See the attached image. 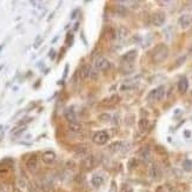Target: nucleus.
<instances>
[{"instance_id": "1", "label": "nucleus", "mask_w": 192, "mask_h": 192, "mask_svg": "<svg viewBox=\"0 0 192 192\" xmlns=\"http://www.w3.org/2000/svg\"><path fill=\"white\" fill-rule=\"evenodd\" d=\"M169 55V47L165 45V44H159L157 45L153 50H152V53H151V57H152V60L153 63H163Z\"/></svg>"}, {"instance_id": "2", "label": "nucleus", "mask_w": 192, "mask_h": 192, "mask_svg": "<svg viewBox=\"0 0 192 192\" xmlns=\"http://www.w3.org/2000/svg\"><path fill=\"white\" fill-rule=\"evenodd\" d=\"M93 143L97 145H104L105 143H107L108 140V134H107L106 131H98L93 134Z\"/></svg>"}, {"instance_id": "3", "label": "nucleus", "mask_w": 192, "mask_h": 192, "mask_svg": "<svg viewBox=\"0 0 192 192\" xmlns=\"http://www.w3.org/2000/svg\"><path fill=\"white\" fill-rule=\"evenodd\" d=\"M97 164H98V160H97L96 156H86L81 161V166H83L84 170H91L96 166Z\"/></svg>"}, {"instance_id": "4", "label": "nucleus", "mask_w": 192, "mask_h": 192, "mask_svg": "<svg viewBox=\"0 0 192 192\" xmlns=\"http://www.w3.org/2000/svg\"><path fill=\"white\" fill-rule=\"evenodd\" d=\"M164 94H165V87L164 86H159L157 87L156 90H153L151 93L149 94V99L150 100H153V101H159L164 98Z\"/></svg>"}, {"instance_id": "5", "label": "nucleus", "mask_w": 192, "mask_h": 192, "mask_svg": "<svg viewBox=\"0 0 192 192\" xmlns=\"http://www.w3.org/2000/svg\"><path fill=\"white\" fill-rule=\"evenodd\" d=\"M94 67L98 71H106L110 67V61L104 57H99V58H97L96 61H94Z\"/></svg>"}, {"instance_id": "6", "label": "nucleus", "mask_w": 192, "mask_h": 192, "mask_svg": "<svg viewBox=\"0 0 192 192\" xmlns=\"http://www.w3.org/2000/svg\"><path fill=\"white\" fill-rule=\"evenodd\" d=\"M151 20H152V24L154 26H161V25H164V22H165V13L164 12H156V13H153Z\"/></svg>"}, {"instance_id": "7", "label": "nucleus", "mask_w": 192, "mask_h": 192, "mask_svg": "<svg viewBox=\"0 0 192 192\" xmlns=\"http://www.w3.org/2000/svg\"><path fill=\"white\" fill-rule=\"evenodd\" d=\"M26 167L30 172L34 173L38 169V158L35 154H32L31 157H28V159L26 160Z\"/></svg>"}, {"instance_id": "8", "label": "nucleus", "mask_w": 192, "mask_h": 192, "mask_svg": "<svg viewBox=\"0 0 192 192\" xmlns=\"http://www.w3.org/2000/svg\"><path fill=\"white\" fill-rule=\"evenodd\" d=\"M150 177L153 179V180H159L161 178V170L157 164H152L151 167H150Z\"/></svg>"}, {"instance_id": "9", "label": "nucleus", "mask_w": 192, "mask_h": 192, "mask_svg": "<svg viewBox=\"0 0 192 192\" xmlns=\"http://www.w3.org/2000/svg\"><path fill=\"white\" fill-rule=\"evenodd\" d=\"M179 25L181 28H187L192 25V14H183L179 18Z\"/></svg>"}, {"instance_id": "10", "label": "nucleus", "mask_w": 192, "mask_h": 192, "mask_svg": "<svg viewBox=\"0 0 192 192\" xmlns=\"http://www.w3.org/2000/svg\"><path fill=\"white\" fill-rule=\"evenodd\" d=\"M118 101H119V97H118L117 94H114V96L110 97V98H105L104 100H101L100 105L105 107H112V106H114Z\"/></svg>"}, {"instance_id": "11", "label": "nucleus", "mask_w": 192, "mask_h": 192, "mask_svg": "<svg viewBox=\"0 0 192 192\" xmlns=\"http://www.w3.org/2000/svg\"><path fill=\"white\" fill-rule=\"evenodd\" d=\"M128 35V30L124 26H120L118 27L114 32V38L118 39V40H124L125 38H127Z\"/></svg>"}, {"instance_id": "12", "label": "nucleus", "mask_w": 192, "mask_h": 192, "mask_svg": "<svg viewBox=\"0 0 192 192\" xmlns=\"http://www.w3.org/2000/svg\"><path fill=\"white\" fill-rule=\"evenodd\" d=\"M41 159H43V161L45 164L50 165V164L54 163V160H55V153H54L53 151H45L43 153Z\"/></svg>"}, {"instance_id": "13", "label": "nucleus", "mask_w": 192, "mask_h": 192, "mask_svg": "<svg viewBox=\"0 0 192 192\" xmlns=\"http://www.w3.org/2000/svg\"><path fill=\"white\" fill-rule=\"evenodd\" d=\"M64 117L68 123H75L77 121V114H75L74 110L72 107H68V108L65 110Z\"/></svg>"}, {"instance_id": "14", "label": "nucleus", "mask_w": 192, "mask_h": 192, "mask_svg": "<svg viewBox=\"0 0 192 192\" xmlns=\"http://www.w3.org/2000/svg\"><path fill=\"white\" fill-rule=\"evenodd\" d=\"M136 58H137V51H136V50H132V51H128L127 53L124 54L123 58H121V60H123L124 63H126V64H131V63L134 61Z\"/></svg>"}, {"instance_id": "15", "label": "nucleus", "mask_w": 192, "mask_h": 192, "mask_svg": "<svg viewBox=\"0 0 192 192\" xmlns=\"http://www.w3.org/2000/svg\"><path fill=\"white\" fill-rule=\"evenodd\" d=\"M104 184V177L99 173H96L92 176V185L96 187V189H99L101 185Z\"/></svg>"}, {"instance_id": "16", "label": "nucleus", "mask_w": 192, "mask_h": 192, "mask_svg": "<svg viewBox=\"0 0 192 192\" xmlns=\"http://www.w3.org/2000/svg\"><path fill=\"white\" fill-rule=\"evenodd\" d=\"M124 143L123 141H116V143H112L110 146H108V151L110 152H112V153H117V152H119V151H124Z\"/></svg>"}, {"instance_id": "17", "label": "nucleus", "mask_w": 192, "mask_h": 192, "mask_svg": "<svg viewBox=\"0 0 192 192\" xmlns=\"http://www.w3.org/2000/svg\"><path fill=\"white\" fill-rule=\"evenodd\" d=\"M68 130L73 133H81L83 132V125L79 124L78 121L75 123H68Z\"/></svg>"}, {"instance_id": "18", "label": "nucleus", "mask_w": 192, "mask_h": 192, "mask_svg": "<svg viewBox=\"0 0 192 192\" xmlns=\"http://www.w3.org/2000/svg\"><path fill=\"white\" fill-rule=\"evenodd\" d=\"M187 88H189V81H187V79L186 78H181L180 80H179V83H178V90H179V92L180 93H185L187 91Z\"/></svg>"}, {"instance_id": "19", "label": "nucleus", "mask_w": 192, "mask_h": 192, "mask_svg": "<svg viewBox=\"0 0 192 192\" xmlns=\"http://www.w3.org/2000/svg\"><path fill=\"white\" fill-rule=\"evenodd\" d=\"M90 72H91V67L88 65H85L81 67V70L79 71V75H80V79H86L90 77Z\"/></svg>"}, {"instance_id": "20", "label": "nucleus", "mask_w": 192, "mask_h": 192, "mask_svg": "<svg viewBox=\"0 0 192 192\" xmlns=\"http://www.w3.org/2000/svg\"><path fill=\"white\" fill-rule=\"evenodd\" d=\"M139 130L141 131V132H145V131H147L150 127V123L147 119H145V118H143V119H140L139 120Z\"/></svg>"}, {"instance_id": "21", "label": "nucleus", "mask_w": 192, "mask_h": 192, "mask_svg": "<svg viewBox=\"0 0 192 192\" xmlns=\"http://www.w3.org/2000/svg\"><path fill=\"white\" fill-rule=\"evenodd\" d=\"M25 131H26V125H22V126H19V127H14L12 130V136H13V137H19Z\"/></svg>"}, {"instance_id": "22", "label": "nucleus", "mask_w": 192, "mask_h": 192, "mask_svg": "<svg viewBox=\"0 0 192 192\" xmlns=\"http://www.w3.org/2000/svg\"><path fill=\"white\" fill-rule=\"evenodd\" d=\"M140 158L143 161H149L150 160V150L149 147H145L144 150H141V152H140Z\"/></svg>"}, {"instance_id": "23", "label": "nucleus", "mask_w": 192, "mask_h": 192, "mask_svg": "<svg viewBox=\"0 0 192 192\" xmlns=\"http://www.w3.org/2000/svg\"><path fill=\"white\" fill-rule=\"evenodd\" d=\"M86 152H87V149L85 146H79L75 151V156L77 157H86Z\"/></svg>"}, {"instance_id": "24", "label": "nucleus", "mask_w": 192, "mask_h": 192, "mask_svg": "<svg viewBox=\"0 0 192 192\" xmlns=\"http://www.w3.org/2000/svg\"><path fill=\"white\" fill-rule=\"evenodd\" d=\"M116 12H117L119 15H125L126 14V8H125V6H123L121 4H119V5H117L116 6Z\"/></svg>"}, {"instance_id": "25", "label": "nucleus", "mask_w": 192, "mask_h": 192, "mask_svg": "<svg viewBox=\"0 0 192 192\" xmlns=\"http://www.w3.org/2000/svg\"><path fill=\"white\" fill-rule=\"evenodd\" d=\"M183 169L185 171H192V161L191 160H185L183 163Z\"/></svg>"}, {"instance_id": "26", "label": "nucleus", "mask_w": 192, "mask_h": 192, "mask_svg": "<svg viewBox=\"0 0 192 192\" xmlns=\"http://www.w3.org/2000/svg\"><path fill=\"white\" fill-rule=\"evenodd\" d=\"M28 189H30V192H40L39 186L35 185V184H30V185H28Z\"/></svg>"}, {"instance_id": "27", "label": "nucleus", "mask_w": 192, "mask_h": 192, "mask_svg": "<svg viewBox=\"0 0 192 192\" xmlns=\"http://www.w3.org/2000/svg\"><path fill=\"white\" fill-rule=\"evenodd\" d=\"M111 116H110V114H106V113H104V114H100V116H99V119H100V120H103V121H110V120H111Z\"/></svg>"}, {"instance_id": "28", "label": "nucleus", "mask_w": 192, "mask_h": 192, "mask_svg": "<svg viewBox=\"0 0 192 192\" xmlns=\"http://www.w3.org/2000/svg\"><path fill=\"white\" fill-rule=\"evenodd\" d=\"M73 43V34L72 33H68L67 34V38H66V44L68 45V46H71Z\"/></svg>"}, {"instance_id": "29", "label": "nucleus", "mask_w": 192, "mask_h": 192, "mask_svg": "<svg viewBox=\"0 0 192 192\" xmlns=\"http://www.w3.org/2000/svg\"><path fill=\"white\" fill-rule=\"evenodd\" d=\"M66 167L68 169V170H73L75 167V164H74V161H72V160H70V161H67L66 163Z\"/></svg>"}, {"instance_id": "30", "label": "nucleus", "mask_w": 192, "mask_h": 192, "mask_svg": "<svg viewBox=\"0 0 192 192\" xmlns=\"http://www.w3.org/2000/svg\"><path fill=\"white\" fill-rule=\"evenodd\" d=\"M108 192H117V184H116V181L111 183V187H110V191Z\"/></svg>"}, {"instance_id": "31", "label": "nucleus", "mask_w": 192, "mask_h": 192, "mask_svg": "<svg viewBox=\"0 0 192 192\" xmlns=\"http://www.w3.org/2000/svg\"><path fill=\"white\" fill-rule=\"evenodd\" d=\"M185 59H186L185 57H181L179 60H177V65H176V66H180V65L183 64V61H185Z\"/></svg>"}, {"instance_id": "32", "label": "nucleus", "mask_w": 192, "mask_h": 192, "mask_svg": "<svg viewBox=\"0 0 192 192\" xmlns=\"http://www.w3.org/2000/svg\"><path fill=\"white\" fill-rule=\"evenodd\" d=\"M40 41H41V38L38 37V38H37V41H35V44H34V47H38V46L40 45Z\"/></svg>"}, {"instance_id": "33", "label": "nucleus", "mask_w": 192, "mask_h": 192, "mask_svg": "<svg viewBox=\"0 0 192 192\" xmlns=\"http://www.w3.org/2000/svg\"><path fill=\"white\" fill-rule=\"evenodd\" d=\"M54 57H55V51H54V50H51V51H50V58H51V59H54Z\"/></svg>"}, {"instance_id": "34", "label": "nucleus", "mask_w": 192, "mask_h": 192, "mask_svg": "<svg viewBox=\"0 0 192 192\" xmlns=\"http://www.w3.org/2000/svg\"><path fill=\"white\" fill-rule=\"evenodd\" d=\"M12 192H22V191L20 190V189H19V187H17V186H15V187H13Z\"/></svg>"}, {"instance_id": "35", "label": "nucleus", "mask_w": 192, "mask_h": 192, "mask_svg": "<svg viewBox=\"0 0 192 192\" xmlns=\"http://www.w3.org/2000/svg\"><path fill=\"white\" fill-rule=\"evenodd\" d=\"M67 70H68V66L66 65V67H65V73H64V77H66V75H67Z\"/></svg>"}, {"instance_id": "36", "label": "nucleus", "mask_w": 192, "mask_h": 192, "mask_svg": "<svg viewBox=\"0 0 192 192\" xmlns=\"http://www.w3.org/2000/svg\"><path fill=\"white\" fill-rule=\"evenodd\" d=\"M77 13H78V11H75L74 13H73V14H72V17H71V18H72V19H74L75 17H77V15H75V14H77Z\"/></svg>"}, {"instance_id": "37", "label": "nucleus", "mask_w": 192, "mask_h": 192, "mask_svg": "<svg viewBox=\"0 0 192 192\" xmlns=\"http://www.w3.org/2000/svg\"><path fill=\"white\" fill-rule=\"evenodd\" d=\"M0 192H6V190L4 187H0Z\"/></svg>"}, {"instance_id": "38", "label": "nucleus", "mask_w": 192, "mask_h": 192, "mask_svg": "<svg viewBox=\"0 0 192 192\" xmlns=\"http://www.w3.org/2000/svg\"><path fill=\"white\" fill-rule=\"evenodd\" d=\"M121 192H132V191H131V190H123Z\"/></svg>"}, {"instance_id": "39", "label": "nucleus", "mask_w": 192, "mask_h": 192, "mask_svg": "<svg viewBox=\"0 0 192 192\" xmlns=\"http://www.w3.org/2000/svg\"><path fill=\"white\" fill-rule=\"evenodd\" d=\"M1 130H2V125H0V131H1Z\"/></svg>"}, {"instance_id": "40", "label": "nucleus", "mask_w": 192, "mask_h": 192, "mask_svg": "<svg viewBox=\"0 0 192 192\" xmlns=\"http://www.w3.org/2000/svg\"><path fill=\"white\" fill-rule=\"evenodd\" d=\"M190 52H191V53H192V47H191V50H190Z\"/></svg>"}, {"instance_id": "41", "label": "nucleus", "mask_w": 192, "mask_h": 192, "mask_svg": "<svg viewBox=\"0 0 192 192\" xmlns=\"http://www.w3.org/2000/svg\"><path fill=\"white\" fill-rule=\"evenodd\" d=\"M191 4H192V1H191Z\"/></svg>"}]
</instances>
